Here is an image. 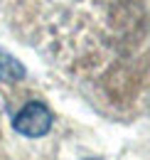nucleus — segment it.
I'll list each match as a JSON object with an SVG mask.
<instances>
[{
	"label": "nucleus",
	"instance_id": "nucleus-1",
	"mask_svg": "<svg viewBox=\"0 0 150 160\" xmlns=\"http://www.w3.org/2000/svg\"><path fill=\"white\" fill-rule=\"evenodd\" d=\"M52 111L39 103V101H30L27 106H22L18 111V116L12 118V128L25 138H42L49 133L52 128Z\"/></svg>",
	"mask_w": 150,
	"mask_h": 160
},
{
	"label": "nucleus",
	"instance_id": "nucleus-2",
	"mask_svg": "<svg viewBox=\"0 0 150 160\" xmlns=\"http://www.w3.org/2000/svg\"><path fill=\"white\" fill-rule=\"evenodd\" d=\"M25 67L20 64V59H15L10 52L0 49V81H20L25 79Z\"/></svg>",
	"mask_w": 150,
	"mask_h": 160
},
{
	"label": "nucleus",
	"instance_id": "nucleus-3",
	"mask_svg": "<svg viewBox=\"0 0 150 160\" xmlns=\"http://www.w3.org/2000/svg\"><path fill=\"white\" fill-rule=\"evenodd\" d=\"M84 160H98V158H84Z\"/></svg>",
	"mask_w": 150,
	"mask_h": 160
}]
</instances>
